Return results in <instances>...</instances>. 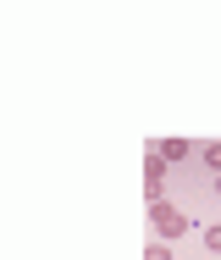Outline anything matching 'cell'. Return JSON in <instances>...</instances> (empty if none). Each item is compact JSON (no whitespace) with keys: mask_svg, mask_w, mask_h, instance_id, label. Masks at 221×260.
<instances>
[{"mask_svg":"<svg viewBox=\"0 0 221 260\" xmlns=\"http://www.w3.org/2000/svg\"><path fill=\"white\" fill-rule=\"evenodd\" d=\"M161 160H188V144H182V139H171V144H161Z\"/></svg>","mask_w":221,"mask_h":260,"instance_id":"obj_5","label":"cell"},{"mask_svg":"<svg viewBox=\"0 0 221 260\" xmlns=\"http://www.w3.org/2000/svg\"><path fill=\"white\" fill-rule=\"evenodd\" d=\"M144 260H171V244H161V238H150V249H144Z\"/></svg>","mask_w":221,"mask_h":260,"instance_id":"obj_6","label":"cell"},{"mask_svg":"<svg viewBox=\"0 0 221 260\" xmlns=\"http://www.w3.org/2000/svg\"><path fill=\"white\" fill-rule=\"evenodd\" d=\"M182 233H188V210L177 205V200H155V205H150V238L171 244V238H182Z\"/></svg>","mask_w":221,"mask_h":260,"instance_id":"obj_1","label":"cell"},{"mask_svg":"<svg viewBox=\"0 0 221 260\" xmlns=\"http://www.w3.org/2000/svg\"><path fill=\"white\" fill-rule=\"evenodd\" d=\"M210 200H221V172H216V177H210Z\"/></svg>","mask_w":221,"mask_h":260,"instance_id":"obj_7","label":"cell"},{"mask_svg":"<svg viewBox=\"0 0 221 260\" xmlns=\"http://www.w3.org/2000/svg\"><path fill=\"white\" fill-rule=\"evenodd\" d=\"M199 244H205V255H221V221H210V227L199 233Z\"/></svg>","mask_w":221,"mask_h":260,"instance_id":"obj_4","label":"cell"},{"mask_svg":"<svg viewBox=\"0 0 221 260\" xmlns=\"http://www.w3.org/2000/svg\"><path fill=\"white\" fill-rule=\"evenodd\" d=\"M199 166H205L210 177L221 172V139H210V144H199Z\"/></svg>","mask_w":221,"mask_h":260,"instance_id":"obj_3","label":"cell"},{"mask_svg":"<svg viewBox=\"0 0 221 260\" xmlns=\"http://www.w3.org/2000/svg\"><path fill=\"white\" fill-rule=\"evenodd\" d=\"M144 194H150V205L171 194V166H166V160L155 155V150H150V166H144Z\"/></svg>","mask_w":221,"mask_h":260,"instance_id":"obj_2","label":"cell"}]
</instances>
